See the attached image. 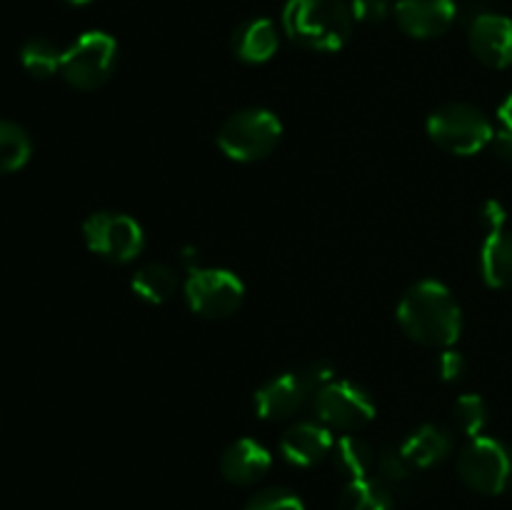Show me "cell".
<instances>
[{
    "label": "cell",
    "instance_id": "f1b7e54d",
    "mask_svg": "<svg viewBox=\"0 0 512 510\" xmlns=\"http://www.w3.org/2000/svg\"><path fill=\"white\" fill-rule=\"evenodd\" d=\"M493 153H495V158L498 160H503V163H508V165H512V130H500V133H495V138H493Z\"/></svg>",
    "mask_w": 512,
    "mask_h": 510
},
{
    "label": "cell",
    "instance_id": "d6986e66",
    "mask_svg": "<svg viewBox=\"0 0 512 510\" xmlns=\"http://www.w3.org/2000/svg\"><path fill=\"white\" fill-rule=\"evenodd\" d=\"M375 460H378V453L368 440L353 433H345L343 438L335 440L333 463L348 480L370 478L375 473Z\"/></svg>",
    "mask_w": 512,
    "mask_h": 510
},
{
    "label": "cell",
    "instance_id": "cb8c5ba5",
    "mask_svg": "<svg viewBox=\"0 0 512 510\" xmlns=\"http://www.w3.org/2000/svg\"><path fill=\"white\" fill-rule=\"evenodd\" d=\"M413 465L405 460V455L400 453V448H385L378 453V460H375V478L383 480L385 485H400L410 478L413 473Z\"/></svg>",
    "mask_w": 512,
    "mask_h": 510
},
{
    "label": "cell",
    "instance_id": "2e32d148",
    "mask_svg": "<svg viewBox=\"0 0 512 510\" xmlns=\"http://www.w3.org/2000/svg\"><path fill=\"white\" fill-rule=\"evenodd\" d=\"M400 453L405 455V460L413 468H433V465L443 463L453 453V435L443 425L425 423L403 440Z\"/></svg>",
    "mask_w": 512,
    "mask_h": 510
},
{
    "label": "cell",
    "instance_id": "603a6c76",
    "mask_svg": "<svg viewBox=\"0 0 512 510\" xmlns=\"http://www.w3.org/2000/svg\"><path fill=\"white\" fill-rule=\"evenodd\" d=\"M455 420H458V428L463 430L468 438H478L483 435L485 425L490 420L488 403L483 400V395L478 393H465L455 400Z\"/></svg>",
    "mask_w": 512,
    "mask_h": 510
},
{
    "label": "cell",
    "instance_id": "ffe728a7",
    "mask_svg": "<svg viewBox=\"0 0 512 510\" xmlns=\"http://www.w3.org/2000/svg\"><path fill=\"white\" fill-rule=\"evenodd\" d=\"M338 510H395L393 490L375 475L350 480L340 493Z\"/></svg>",
    "mask_w": 512,
    "mask_h": 510
},
{
    "label": "cell",
    "instance_id": "277c9868",
    "mask_svg": "<svg viewBox=\"0 0 512 510\" xmlns=\"http://www.w3.org/2000/svg\"><path fill=\"white\" fill-rule=\"evenodd\" d=\"M425 128L440 150L463 158L485 150L495 138L493 123L485 118L483 110L468 103H448L433 110Z\"/></svg>",
    "mask_w": 512,
    "mask_h": 510
},
{
    "label": "cell",
    "instance_id": "5b68a950",
    "mask_svg": "<svg viewBox=\"0 0 512 510\" xmlns=\"http://www.w3.org/2000/svg\"><path fill=\"white\" fill-rule=\"evenodd\" d=\"M458 473L475 493L503 495L512 488V448L488 435L470 438L458 455Z\"/></svg>",
    "mask_w": 512,
    "mask_h": 510
},
{
    "label": "cell",
    "instance_id": "484cf974",
    "mask_svg": "<svg viewBox=\"0 0 512 510\" xmlns=\"http://www.w3.org/2000/svg\"><path fill=\"white\" fill-rule=\"evenodd\" d=\"M350 13H353L355 23H383L390 15V0H353L350 3Z\"/></svg>",
    "mask_w": 512,
    "mask_h": 510
},
{
    "label": "cell",
    "instance_id": "ac0fdd59",
    "mask_svg": "<svg viewBox=\"0 0 512 510\" xmlns=\"http://www.w3.org/2000/svg\"><path fill=\"white\" fill-rule=\"evenodd\" d=\"M130 288L138 295L140 300L153 305H163L168 300H173V295L178 293L180 280L170 265L165 263H148L143 268L135 270L133 280H130Z\"/></svg>",
    "mask_w": 512,
    "mask_h": 510
},
{
    "label": "cell",
    "instance_id": "8fae6325",
    "mask_svg": "<svg viewBox=\"0 0 512 510\" xmlns=\"http://www.w3.org/2000/svg\"><path fill=\"white\" fill-rule=\"evenodd\" d=\"M468 43L475 58L495 70L512 65V20L498 13H480L470 20Z\"/></svg>",
    "mask_w": 512,
    "mask_h": 510
},
{
    "label": "cell",
    "instance_id": "ba28073f",
    "mask_svg": "<svg viewBox=\"0 0 512 510\" xmlns=\"http://www.w3.org/2000/svg\"><path fill=\"white\" fill-rule=\"evenodd\" d=\"M85 245L108 263H130L145 248V233L138 220L125 213H93L83 223Z\"/></svg>",
    "mask_w": 512,
    "mask_h": 510
},
{
    "label": "cell",
    "instance_id": "e0dca14e",
    "mask_svg": "<svg viewBox=\"0 0 512 510\" xmlns=\"http://www.w3.org/2000/svg\"><path fill=\"white\" fill-rule=\"evenodd\" d=\"M480 273L490 288H512V233L495 230L488 233L480 248Z\"/></svg>",
    "mask_w": 512,
    "mask_h": 510
},
{
    "label": "cell",
    "instance_id": "44dd1931",
    "mask_svg": "<svg viewBox=\"0 0 512 510\" xmlns=\"http://www.w3.org/2000/svg\"><path fill=\"white\" fill-rule=\"evenodd\" d=\"M33 153L30 135L18 123L0 120V175L15 173L23 168Z\"/></svg>",
    "mask_w": 512,
    "mask_h": 510
},
{
    "label": "cell",
    "instance_id": "9a60e30c",
    "mask_svg": "<svg viewBox=\"0 0 512 510\" xmlns=\"http://www.w3.org/2000/svg\"><path fill=\"white\" fill-rule=\"evenodd\" d=\"M278 45V30H275L273 20L268 18L245 20L230 35V50H233V55L250 65L268 63L278 53Z\"/></svg>",
    "mask_w": 512,
    "mask_h": 510
},
{
    "label": "cell",
    "instance_id": "4fadbf2b",
    "mask_svg": "<svg viewBox=\"0 0 512 510\" xmlns=\"http://www.w3.org/2000/svg\"><path fill=\"white\" fill-rule=\"evenodd\" d=\"M333 448V430L325 428L318 420L315 423L313 420H303V423L285 430V435L280 438V455L295 468H313L320 460L333 455Z\"/></svg>",
    "mask_w": 512,
    "mask_h": 510
},
{
    "label": "cell",
    "instance_id": "9c48e42d",
    "mask_svg": "<svg viewBox=\"0 0 512 510\" xmlns=\"http://www.w3.org/2000/svg\"><path fill=\"white\" fill-rule=\"evenodd\" d=\"M315 418L330 430L355 433L373 423L375 400L350 380H333L315 395Z\"/></svg>",
    "mask_w": 512,
    "mask_h": 510
},
{
    "label": "cell",
    "instance_id": "3957f363",
    "mask_svg": "<svg viewBox=\"0 0 512 510\" xmlns=\"http://www.w3.org/2000/svg\"><path fill=\"white\" fill-rule=\"evenodd\" d=\"M283 123L265 108H245L230 115L218 130V148L235 163H255L278 148Z\"/></svg>",
    "mask_w": 512,
    "mask_h": 510
},
{
    "label": "cell",
    "instance_id": "8992f818",
    "mask_svg": "<svg viewBox=\"0 0 512 510\" xmlns=\"http://www.w3.org/2000/svg\"><path fill=\"white\" fill-rule=\"evenodd\" d=\"M118 63V43L103 30L83 33L68 50H63L60 75L78 90H95L113 75Z\"/></svg>",
    "mask_w": 512,
    "mask_h": 510
},
{
    "label": "cell",
    "instance_id": "7c38bea8",
    "mask_svg": "<svg viewBox=\"0 0 512 510\" xmlns=\"http://www.w3.org/2000/svg\"><path fill=\"white\" fill-rule=\"evenodd\" d=\"M458 18L455 0H398L395 20L400 30L415 40H430L448 33Z\"/></svg>",
    "mask_w": 512,
    "mask_h": 510
},
{
    "label": "cell",
    "instance_id": "30bf717a",
    "mask_svg": "<svg viewBox=\"0 0 512 510\" xmlns=\"http://www.w3.org/2000/svg\"><path fill=\"white\" fill-rule=\"evenodd\" d=\"M313 393V385L308 383L303 370L275 375L273 380H268V383L255 390V415L260 420H268V423L288 420L303 408V403Z\"/></svg>",
    "mask_w": 512,
    "mask_h": 510
},
{
    "label": "cell",
    "instance_id": "52a82bcc",
    "mask_svg": "<svg viewBox=\"0 0 512 510\" xmlns=\"http://www.w3.org/2000/svg\"><path fill=\"white\" fill-rule=\"evenodd\" d=\"M188 308L200 318H228L243 305L245 283L225 268H198L183 285Z\"/></svg>",
    "mask_w": 512,
    "mask_h": 510
},
{
    "label": "cell",
    "instance_id": "6da1fadb",
    "mask_svg": "<svg viewBox=\"0 0 512 510\" xmlns=\"http://www.w3.org/2000/svg\"><path fill=\"white\" fill-rule=\"evenodd\" d=\"M398 323L410 340L425 348H453L463 333L458 300L438 280H420L405 290L398 305Z\"/></svg>",
    "mask_w": 512,
    "mask_h": 510
},
{
    "label": "cell",
    "instance_id": "4316f807",
    "mask_svg": "<svg viewBox=\"0 0 512 510\" xmlns=\"http://www.w3.org/2000/svg\"><path fill=\"white\" fill-rule=\"evenodd\" d=\"M468 373V360L463 353L453 348H445L438 358V375L445 383H458L463 375Z\"/></svg>",
    "mask_w": 512,
    "mask_h": 510
},
{
    "label": "cell",
    "instance_id": "83f0119b",
    "mask_svg": "<svg viewBox=\"0 0 512 510\" xmlns=\"http://www.w3.org/2000/svg\"><path fill=\"white\" fill-rule=\"evenodd\" d=\"M505 220H508V210L503 208V203H498V200H485L480 205V223L488 228V233L505 230Z\"/></svg>",
    "mask_w": 512,
    "mask_h": 510
},
{
    "label": "cell",
    "instance_id": "7402d4cb",
    "mask_svg": "<svg viewBox=\"0 0 512 510\" xmlns=\"http://www.w3.org/2000/svg\"><path fill=\"white\" fill-rule=\"evenodd\" d=\"M20 63L33 78H53L55 73H60V65H63V50L53 40L33 38L20 50Z\"/></svg>",
    "mask_w": 512,
    "mask_h": 510
},
{
    "label": "cell",
    "instance_id": "f546056e",
    "mask_svg": "<svg viewBox=\"0 0 512 510\" xmlns=\"http://www.w3.org/2000/svg\"><path fill=\"white\" fill-rule=\"evenodd\" d=\"M498 118L503 123L505 130H512V93L503 100V105L498 108Z\"/></svg>",
    "mask_w": 512,
    "mask_h": 510
},
{
    "label": "cell",
    "instance_id": "5bb4252c",
    "mask_svg": "<svg viewBox=\"0 0 512 510\" xmlns=\"http://www.w3.org/2000/svg\"><path fill=\"white\" fill-rule=\"evenodd\" d=\"M270 465H273V455L263 443L253 438H240L225 448L220 458V473L233 485H253L265 478Z\"/></svg>",
    "mask_w": 512,
    "mask_h": 510
},
{
    "label": "cell",
    "instance_id": "d4e9b609",
    "mask_svg": "<svg viewBox=\"0 0 512 510\" xmlns=\"http://www.w3.org/2000/svg\"><path fill=\"white\" fill-rule=\"evenodd\" d=\"M245 510H305V503L288 488H265L248 500Z\"/></svg>",
    "mask_w": 512,
    "mask_h": 510
},
{
    "label": "cell",
    "instance_id": "4dcf8cb0",
    "mask_svg": "<svg viewBox=\"0 0 512 510\" xmlns=\"http://www.w3.org/2000/svg\"><path fill=\"white\" fill-rule=\"evenodd\" d=\"M65 3H70V5H88V3H93V0H65Z\"/></svg>",
    "mask_w": 512,
    "mask_h": 510
},
{
    "label": "cell",
    "instance_id": "7a4b0ae2",
    "mask_svg": "<svg viewBox=\"0 0 512 510\" xmlns=\"http://www.w3.org/2000/svg\"><path fill=\"white\" fill-rule=\"evenodd\" d=\"M353 13L345 0H288L283 28L293 43L318 53H335L353 35Z\"/></svg>",
    "mask_w": 512,
    "mask_h": 510
}]
</instances>
